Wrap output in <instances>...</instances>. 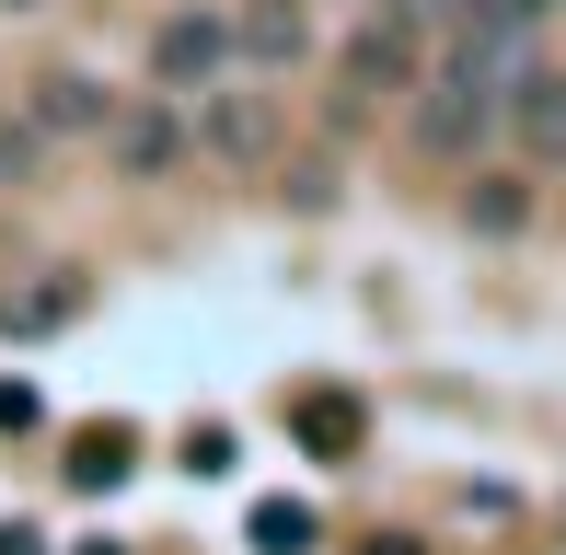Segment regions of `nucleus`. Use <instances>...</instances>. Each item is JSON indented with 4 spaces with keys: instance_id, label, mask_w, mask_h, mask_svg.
Masks as SVG:
<instances>
[{
    "instance_id": "f257e3e1",
    "label": "nucleus",
    "mask_w": 566,
    "mask_h": 555,
    "mask_svg": "<svg viewBox=\"0 0 566 555\" xmlns=\"http://www.w3.org/2000/svg\"><path fill=\"white\" fill-rule=\"evenodd\" d=\"M521 70H532V35H474V23H462V35H451V59L417 82V150L462 163V150H474V139L509 116Z\"/></svg>"
},
{
    "instance_id": "a211bd4d",
    "label": "nucleus",
    "mask_w": 566,
    "mask_h": 555,
    "mask_svg": "<svg viewBox=\"0 0 566 555\" xmlns=\"http://www.w3.org/2000/svg\"><path fill=\"white\" fill-rule=\"evenodd\" d=\"M0 555H46V544H35V533H23V521H0Z\"/></svg>"
},
{
    "instance_id": "f3484780",
    "label": "nucleus",
    "mask_w": 566,
    "mask_h": 555,
    "mask_svg": "<svg viewBox=\"0 0 566 555\" xmlns=\"http://www.w3.org/2000/svg\"><path fill=\"white\" fill-rule=\"evenodd\" d=\"M35 417H46V406H35V383H0V428H12V440H23Z\"/></svg>"
},
{
    "instance_id": "1a4fd4ad",
    "label": "nucleus",
    "mask_w": 566,
    "mask_h": 555,
    "mask_svg": "<svg viewBox=\"0 0 566 555\" xmlns=\"http://www.w3.org/2000/svg\"><path fill=\"white\" fill-rule=\"evenodd\" d=\"M231 46H243L254 70H290V59H313V12H301V0H243V12H231Z\"/></svg>"
},
{
    "instance_id": "6ab92c4d",
    "label": "nucleus",
    "mask_w": 566,
    "mask_h": 555,
    "mask_svg": "<svg viewBox=\"0 0 566 555\" xmlns=\"http://www.w3.org/2000/svg\"><path fill=\"white\" fill-rule=\"evenodd\" d=\"M358 555H428V544H405V533H394V544H381V533H370V544H358Z\"/></svg>"
},
{
    "instance_id": "9b49d317",
    "label": "nucleus",
    "mask_w": 566,
    "mask_h": 555,
    "mask_svg": "<svg viewBox=\"0 0 566 555\" xmlns=\"http://www.w3.org/2000/svg\"><path fill=\"white\" fill-rule=\"evenodd\" d=\"M70 486H127V474H139V428L127 417H105V428H82V440H70Z\"/></svg>"
},
{
    "instance_id": "2eb2a0df",
    "label": "nucleus",
    "mask_w": 566,
    "mask_h": 555,
    "mask_svg": "<svg viewBox=\"0 0 566 555\" xmlns=\"http://www.w3.org/2000/svg\"><path fill=\"white\" fill-rule=\"evenodd\" d=\"M35 150H46L35 116H0V186H23V174H35Z\"/></svg>"
},
{
    "instance_id": "9d476101",
    "label": "nucleus",
    "mask_w": 566,
    "mask_h": 555,
    "mask_svg": "<svg viewBox=\"0 0 566 555\" xmlns=\"http://www.w3.org/2000/svg\"><path fill=\"white\" fill-rule=\"evenodd\" d=\"M509 128H521L532 163H566V70H521V93H509Z\"/></svg>"
},
{
    "instance_id": "412c9836",
    "label": "nucleus",
    "mask_w": 566,
    "mask_h": 555,
    "mask_svg": "<svg viewBox=\"0 0 566 555\" xmlns=\"http://www.w3.org/2000/svg\"><path fill=\"white\" fill-rule=\"evenodd\" d=\"M12 12H35V0H12Z\"/></svg>"
},
{
    "instance_id": "ddd939ff",
    "label": "nucleus",
    "mask_w": 566,
    "mask_h": 555,
    "mask_svg": "<svg viewBox=\"0 0 566 555\" xmlns=\"http://www.w3.org/2000/svg\"><path fill=\"white\" fill-rule=\"evenodd\" d=\"M544 12H555V0H462V23H474V35H532Z\"/></svg>"
},
{
    "instance_id": "f03ea898",
    "label": "nucleus",
    "mask_w": 566,
    "mask_h": 555,
    "mask_svg": "<svg viewBox=\"0 0 566 555\" xmlns=\"http://www.w3.org/2000/svg\"><path fill=\"white\" fill-rule=\"evenodd\" d=\"M186 139L209 150V163H231V174H266V163H277V139H290V93H266V82H231V93H197Z\"/></svg>"
},
{
    "instance_id": "4468645a",
    "label": "nucleus",
    "mask_w": 566,
    "mask_h": 555,
    "mask_svg": "<svg viewBox=\"0 0 566 555\" xmlns=\"http://www.w3.org/2000/svg\"><path fill=\"white\" fill-rule=\"evenodd\" d=\"M474 220H485V232H521V220H532V197L509 186V174H485V197H474Z\"/></svg>"
},
{
    "instance_id": "423d86ee",
    "label": "nucleus",
    "mask_w": 566,
    "mask_h": 555,
    "mask_svg": "<svg viewBox=\"0 0 566 555\" xmlns=\"http://www.w3.org/2000/svg\"><path fill=\"white\" fill-rule=\"evenodd\" d=\"M290 440L313 451V463H347V451L370 440V406H358L347 383H313V394H290Z\"/></svg>"
},
{
    "instance_id": "dca6fc26",
    "label": "nucleus",
    "mask_w": 566,
    "mask_h": 555,
    "mask_svg": "<svg viewBox=\"0 0 566 555\" xmlns=\"http://www.w3.org/2000/svg\"><path fill=\"white\" fill-rule=\"evenodd\" d=\"M186 463L197 474H231V428H186Z\"/></svg>"
},
{
    "instance_id": "aec40b11",
    "label": "nucleus",
    "mask_w": 566,
    "mask_h": 555,
    "mask_svg": "<svg viewBox=\"0 0 566 555\" xmlns=\"http://www.w3.org/2000/svg\"><path fill=\"white\" fill-rule=\"evenodd\" d=\"M70 555H127V544H105V533H93V544H70Z\"/></svg>"
},
{
    "instance_id": "f8f14e48",
    "label": "nucleus",
    "mask_w": 566,
    "mask_h": 555,
    "mask_svg": "<svg viewBox=\"0 0 566 555\" xmlns=\"http://www.w3.org/2000/svg\"><path fill=\"white\" fill-rule=\"evenodd\" d=\"M243 544H254V555H301V544H313V510H301V498H254Z\"/></svg>"
},
{
    "instance_id": "0eeeda50",
    "label": "nucleus",
    "mask_w": 566,
    "mask_h": 555,
    "mask_svg": "<svg viewBox=\"0 0 566 555\" xmlns=\"http://www.w3.org/2000/svg\"><path fill=\"white\" fill-rule=\"evenodd\" d=\"M174 150H186V116H174L163 93H150V105H116V116H105V163H116V174H163Z\"/></svg>"
},
{
    "instance_id": "20e7f679",
    "label": "nucleus",
    "mask_w": 566,
    "mask_h": 555,
    "mask_svg": "<svg viewBox=\"0 0 566 555\" xmlns=\"http://www.w3.org/2000/svg\"><path fill=\"white\" fill-rule=\"evenodd\" d=\"M231 59V23L220 12H174L163 35H150V70H163V93H209Z\"/></svg>"
},
{
    "instance_id": "7ed1b4c3",
    "label": "nucleus",
    "mask_w": 566,
    "mask_h": 555,
    "mask_svg": "<svg viewBox=\"0 0 566 555\" xmlns=\"http://www.w3.org/2000/svg\"><path fill=\"white\" fill-rule=\"evenodd\" d=\"M394 93H417V35L405 23H358V46L336 59V93H324V128H358L370 105H394Z\"/></svg>"
},
{
    "instance_id": "39448f33",
    "label": "nucleus",
    "mask_w": 566,
    "mask_h": 555,
    "mask_svg": "<svg viewBox=\"0 0 566 555\" xmlns=\"http://www.w3.org/2000/svg\"><path fill=\"white\" fill-rule=\"evenodd\" d=\"M82 313H93V278L82 266H46L35 290H0V336H12V347L23 336H70Z\"/></svg>"
},
{
    "instance_id": "6e6552de",
    "label": "nucleus",
    "mask_w": 566,
    "mask_h": 555,
    "mask_svg": "<svg viewBox=\"0 0 566 555\" xmlns=\"http://www.w3.org/2000/svg\"><path fill=\"white\" fill-rule=\"evenodd\" d=\"M23 116H35V139H105L116 93H105V82H82V70H46V82H35V105H23Z\"/></svg>"
}]
</instances>
